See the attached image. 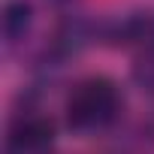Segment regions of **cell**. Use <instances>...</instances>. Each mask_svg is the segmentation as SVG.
<instances>
[{
	"mask_svg": "<svg viewBox=\"0 0 154 154\" xmlns=\"http://www.w3.org/2000/svg\"><path fill=\"white\" fill-rule=\"evenodd\" d=\"M30 24H33V6L27 0H9L3 6V39H6V45L21 42L27 36Z\"/></svg>",
	"mask_w": 154,
	"mask_h": 154,
	"instance_id": "277c9868",
	"label": "cell"
},
{
	"mask_svg": "<svg viewBox=\"0 0 154 154\" xmlns=\"http://www.w3.org/2000/svg\"><path fill=\"white\" fill-rule=\"evenodd\" d=\"M121 39L136 51V75L154 85V15L142 12L121 24Z\"/></svg>",
	"mask_w": 154,
	"mask_h": 154,
	"instance_id": "3957f363",
	"label": "cell"
},
{
	"mask_svg": "<svg viewBox=\"0 0 154 154\" xmlns=\"http://www.w3.org/2000/svg\"><path fill=\"white\" fill-rule=\"evenodd\" d=\"M121 106V91L109 75H88L69 88L63 100V118L75 133H100L118 118Z\"/></svg>",
	"mask_w": 154,
	"mask_h": 154,
	"instance_id": "6da1fadb",
	"label": "cell"
},
{
	"mask_svg": "<svg viewBox=\"0 0 154 154\" xmlns=\"http://www.w3.org/2000/svg\"><path fill=\"white\" fill-rule=\"evenodd\" d=\"M54 145V124L39 112H21L3 142V154H51Z\"/></svg>",
	"mask_w": 154,
	"mask_h": 154,
	"instance_id": "7a4b0ae2",
	"label": "cell"
}]
</instances>
